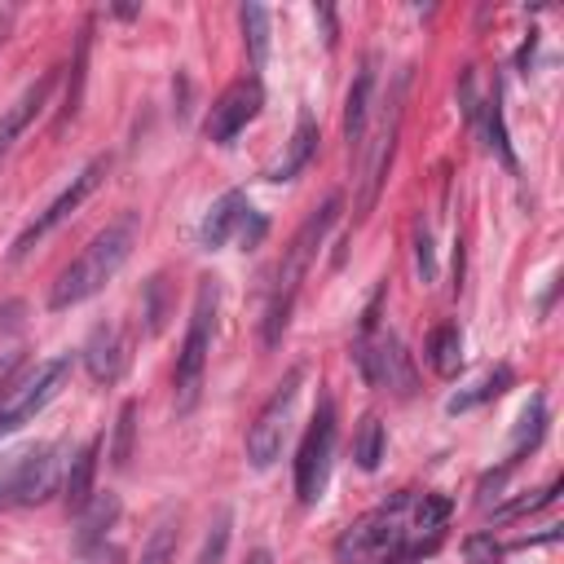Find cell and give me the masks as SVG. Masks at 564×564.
<instances>
[{"mask_svg": "<svg viewBox=\"0 0 564 564\" xmlns=\"http://www.w3.org/2000/svg\"><path fill=\"white\" fill-rule=\"evenodd\" d=\"M115 521H120V499L106 490V494H93V503L79 512V529H75V551L79 555H89L93 547H102L106 538H111V529H115Z\"/></svg>", "mask_w": 564, "mask_h": 564, "instance_id": "d6986e66", "label": "cell"}, {"mask_svg": "<svg viewBox=\"0 0 564 564\" xmlns=\"http://www.w3.org/2000/svg\"><path fill=\"white\" fill-rule=\"evenodd\" d=\"M243 36H248V53H252V71H265L270 62V10L265 5H243Z\"/></svg>", "mask_w": 564, "mask_h": 564, "instance_id": "603a6c76", "label": "cell"}, {"mask_svg": "<svg viewBox=\"0 0 564 564\" xmlns=\"http://www.w3.org/2000/svg\"><path fill=\"white\" fill-rule=\"evenodd\" d=\"M248 564H274V555H270V551H252Z\"/></svg>", "mask_w": 564, "mask_h": 564, "instance_id": "ab89813d", "label": "cell"}, {"mask_svg": "<svg viewBox=\"0 0 564 564\" xmlns=\"http://www.w3.org/2000/svg\"><path fill=\"white\" fill-rule=\"evenodd\" d=\"M313 14H317L322 27H327V45H336V36H340V27H336V10H331V5H317Z\"/></svg>", "mask_w": 564, "mask_h": 564, "instance_id": "8d00e7d4", "label": "cell"}, {"mask_svg": "<svg viewBox=\"0 0 564 564\" xmlns=\"http://www.w3.org/2000/svg\"><path fill=\"white\" fill-rule=\"evenodd\" d=\"M85 62H89V36H79L75 66H71V85H66V106H62V124L79 111V89H85Z\"/></svg>", "mask_w": 564, "mask_h": 564, "instance_id": "1f68e13d", "label": "cell"}, {"mask_svg": "<svg viewBox=\"0 0 564 564\" xmlns=\"http://www.w3.org/2000/svg\"><path fill=\"white\" fill-rule=\"evenodd\" d=\"M79 358H85V371H89L93 384H115L124 375V366H128V344H124L120 327L102 322V327H93V336H89V344H85Z\"/></svg>", "mask_w": 564, "mask_h": 564, "instance_id": "5bb4252c", "label": "cell"}, {"mask_svg": "<svg viewBox=\"0 0 564 564\" xmlns=\"http://www.w3.org/2000/svg\"><path fill=\"white\" fill-rule=\"evenodd\" d=\"M340 208H344V199L331 195L322 208L309 212V221L296 229V238L287 243L283 265H278L274 287H270V309H265V349H278V344H283V336H287V327H291V309H296L300 283H304V274H309V265H313V256H317V248H322V238H327L331 225L340 221Z\"/></svg>", "mask_w": 564, "mask_h": 564, "instance_id": "7a4b0ae2", "label": "cell"}, {"mask_svg": "<svg viewBox=\"0 0 564 564\" xmlns=\"http://www.w3.org/2000/svg\"><path fill=\"white\" fill-rule=\"evenodd\" d=\"M313 150H317V124H313L309 111H300V115H296V133H291L283 159H278V164H274L265 177H270V181H291V177H300V173L309 168Z\"/></svg>", "mask_w": 564, "mask_h": 564, "instance_id": "ffe728a7", "label": "cell"}, {"mask_svg": "<svg viewBox=\"0 0 564 564\" xmlns=\"http://www.w3.org/2000/svg\"><path fill=\"white\" fill-rule=\"evenodd\" d=\"M85 560H89V564H124V551H120L115 542H102V547H93Z\"/></svg>", "mask_w": 564, "mask_h": 564, "instance_id": "d590c367", "label": "cell"}, {"mask_svg": "<svg viewBox=\"0 0 564 564\" xmlns=\"http://www.w3.org/2000/svg\"><path fill=\"white\" fill-rule=\"evenodd\" d=\"M98 454H102V437H93L89 446H79L66 463V476H62V499L66 507L79 516L89 503H93V480H98Z\"/></svg>", "mask_w": 564, "mask_h": 564, "instance_id": "e0dca14e", "label": "cell"}, {"mask_svg": "<svg viewBox=\"0 0 564 564\" xmlns=\"http://www.w3.org/2000/svg\"><path fill=\"white\" fill-rule=\"evenodd\" d=\"M164 274H154L146 283V336H159L164 331V317H168V304H164Z\"/></svg>", "mask_w": 564, "mask_h": 564, "instance_id": "4dcf8cb0", "label": "cell"}, {"mask_svg": "<svg viewBox=\"0 0 564 564\" xmlns=\"http://www.w3.org/2000/svg\"><path fill=\"white\" fill-rule=\"evenodd\" d=\"M371 102H375V58L362 62L358 79H353V89L344 98V141L349 150L362 159L366 150V124H371Z\"/></svg>", "mask_w": 564, "mask_h": 564, "instance_id": "2e32d148", "label": "cell"}, {"mask_svg": "<svg viewBox=\"0 0 564 564\" xmlns=\"http://www.w3.org/2000/svg\"><path fill=\"white\" fill-rule=\"evenodd\" d=\"M133 441H137V401H124L120 419H115V441H111V463H115V467H128Z\"/></svg>", "mask_w": 564, "mask_h": 564, "instance_id": "4316f807", "label": "cell"}, {"mask_svg": "<svg viewBox=\"0 0 564 564\" xmlns=\"http://www.w3.org/2000/svg\"><path fill=\"white\" fill-rule=\"evenodd\" d=\"M463 555H467V564H499L503 560V542L490 529H476V534L463 538Z\"/></svg>", "mask_w": 564, "mask_h": 564, "instance_id": "f546056e", "label": "cell"}, {"mask_svg": "<svg viewBox=\"0 0 564 564\" xmlns=\"http://www.w3.org/2000/svg\"><path fill=\"white\" fill-rule=\"evenodd\" d=\"M243 216H248V195H243V190H225V195L212 203V212L203 216L199 243H203L208 252L225 248V243H229V234H234L238 225H243Z\"/></svg>", "mask_w": 564, "mask_h": 564, "instance_id": "ac0fdd59", "label": "cell"}, {"mask_svg": "<svg viewBox=\"0 0 564 564\" xmlns=\"http://www.w3.org/2000/svg\"><path fill=\"white\" fill-rule=\"evenodd\" d=\"M66 375H71V358H66V353L36 362V366L5 392V401H0V437H10V433H18L27 419H36V415L49 406V401L62 392Z\"/></svg>", "mask_w": 564, "mask_h": 564, "instance_id": "52a82bcc", "label": "cell"}, {"mask_svg": "<svg viewBox=\"0 0 564 564\" xmlns=\"http://www.w3.org/2000/svg\"><path fill=\"white\" fill-rule=\"evenodd\" d=\"M415 265H419V283L428 287L437 278V265H433V234H428L424 221L415 225Z\"/></svg>", "mask_w": 564, "mask_h": 564, "instance_id": "836d02e7", "label": "cell"}, {"mask_svg": "<svg viewBox=\"0 0 564 564\" xmlns=\"http://www.w3.org/2000/svg\"><path fill=\"white\" fill-rule=\"evenodd\" d=\"M216 300H221L216 278H199L195 309H190V327H186V344H181L177 371H173V401H177V415H190V411L199 406L203 371H208V353H212V327H216Z\"/></svg>", "mask_w": 564, "mask_h": 564, "instance_id": "277c9868", "label": "cell"}, {"mask_svg": "<svg viewBox=\"0 0 564 564\" xmlns=\"http://www.w3.org/2000/svg\"><path fill=\"white\" fill-rule=\"evenodd\" d=\"M177 534H181V529H177V516L168 512L164 521L150 529V538H146L137 564H173V555H177Z\"/></svg>", "mask_w": 564, "mask_h": 564, "instance_id": "d4e9b609", "label": "cell"}, {"mask_svg": "<svg viewBox=\"0 0 564 564\" xmlns=\"http://www.w3.org/2000/svg\"><path fill=\"white\" fill-rule=\"evenodd\" d=\"M411 503H415V494L401 490L384 507H375L362 521H353L340 534V542H336V560L340 564H406Z\"/></svg>", "mask_w": 564, "mask_h": 564, "instance_id": "3957f363", "label": "cell"}, {"mask_svg": "<svg viewBox=\"0 0 564 564\" xmlns=\"http://www.w3.org/2000/svg\"><path fill=\"white\" fill-rule=\"evenodd\" d=\"M10 27H14V10H0V45H5Z\"/></svg>", "mask_w": 564, "mask_h": 564, "instance_id": "f35d334b", "label": "cell"}, {"mask_svg": "<svg viewBox=\"0 0 564 564\" xmlns=\"http://www.w3.org/2000/svg\"><path fill=\"white\" fill-rule=\"evenodd\" d=\"M555 494H560V476L551 480L547 490H538V494H529V499H516V503H507V507H499L494 516L499 521H512V516H525V512H538V507H547V503H555Z\"/></svg>", "mask_w": 564, "mask_h": 564, "instance_id": "d6a6232c", "label": "cell"}, {"mask_svg": "<svg viewBox=\"0 0 564 564\" xmlns=\"http://www.w3.org/2000/svg\"><path fill=\"white\" fill-rule=\"evenodd\" d=\"M265 106V89H261V79L248 75V79H234V85L212 102L208 120H203V137L212 146H229L238 133H243Z\"/></svg>", "mask_w": 564, "mask_h": 564, "instance_id": "7c38bea8", "label": "cell"}, {"mask_svg": "<svg viewBox=\"0 0 564 564\" xmlns=\"http://www.w3.org/2000/svg\"><path fill=\"white\" fill-rule=\"evenodd\" d=\"M66 476L62 446H27L0 459V507H40Z\"/></svg>", "mask_w": 564, "mask_h": 564, "instance_id": "5b68a950", "label": "cell"}, {"mask_svg": "<svg viewBox=\"0 0 564 564\" xmlns=\"http://www.w3.org/2000/svg\"><path fill=\"white\" fill-rule=\"evenodd\" d=\"M446 525H450V499L415 494V503H411V534H406V560H419V555L437 551V542L446 538Z\"/></svg>", "mask_w": 564, "mask_h": 564, "instance_id": "4fadbf2b", "label": "cell"}, {"mask_svg": "<svg viewBox=\"0 0 564 564\" xmlns=\"http://www.w3.org/2000/svg\"><path fill=\"white\" fill-rule=\"evenodd\" d=\"M23 313V304L18 300H5V304H0V327H5V317H18Z\"/></svg>", "mask_w": 564, "mask_h": 564, "instance_id": "74e56055", "label": "cell"}, {"mask_svg": "<svg viewBox=\"0 0 564 564\" xmlns=\"http://www.w3.org/2000/svg\"><path fill=\"white\" fill-rule=\"evenodd\" d=\"M300 379H304V371L291 366L287 379L274 388V397L265 401L261 415H256L252 428H248V463H252L256 472L274 467L278 454H283V441H287V433H291V415H296V397H300Z\"/></svg>", "mask_w": 564, "mask_h": 564, "instance_id": "ba28073f", "label": "cell"}, {"mask_svg": "<svg viewBox=\"0 0 564 564\" xmlns=\"http://www.w3.org/2000/svg\"><path fill=\"white\" fill-rule=\"evenodd\" d=\"M353 362L362 371V379L371 388H392L401 397H411L415 392V366H411V353L401 349V340L392 331H366L358 336L353 344Z\"/></svg>", "mask_w": 564, "mask_h": 564, "instance_id": "30bf717a", "label": "cell"}, {"mask_svg": "<svg viewBox=\"0 0 564 564\" xmlns=\"http://www.w3.org/2000/svg\"><path fill=\"white\" fill-rule=\"evenodd\" d=\"M512 388V371L507 366H494V371H486L480 375L467 392H459V397H450V415H463V411H472V406H480V401H490V397H499V392H507Z\"/></svg>", "mask_w": 564, "mask_h": 564, "instance_id": "7402d4cb", "label": "cell"}, {"mask_svg": "<svg viewBox=\"0 0 564 564\" xmlns=\"http://www.w3.org/2000/svg\"><path fill=\"white\" fill-rule=\"evenodd\" d=\"M229 534H234V512L221 507V512L212 516L208 534H203V547H199L195 564H225V555H229Z\"/></svg>", "mask_w": 564, "mask_h": 564, "instance_id": "cb8c5ba5", "label": "cell"}, {"mask_svg": "<svg viewBox=\"0 0 564 564\" xmlns=\"http://www.w3.org/2000/svg\"><path fill=\"white\" fill-rule=\"evenodd\" d=\"M238 238H243V248H256V243H261V238H265V216H256V212L248 208L243 225H238Z\"/></svg>", "mask_w": 564, "mask_h": 564, "instance_id": "e575fe53", "label": "cell"}, {"mask_svg": "<svg viewBox=\"0 0 564 564\" xmlns=\"http://www.w3.org/2000/svg\"><path fill=\"white\" fill-rule=\"evenodd\" d=\"M486 128H490V150L503 159V164L516 173V154H512V141H507V128H503V98H499V85H494V98L486 102Z\"/></svg>", "mask_w": 564, "mask_h": 564, "instance_id": "83f0119b", "label": "cell"}, {"mask_svg": "<svg viewBox=\"0 0 564 564\" xmlns=\"http://www.w3.org/2000/svg\"><path fill=\"white\" fill-rule=\"evenodd\" d=\"M353 459L362 472H375L379 459H384V424L379 419H366L362 433H358V446H353Z\"/></svg>", "mask_w": 564, "mask_h": 564, "instance_id": "f1b7e54d", "label": "cell"}, {"mask_svg": "<svg viewBox=\"0 0 564 564\" xmlns=\"http://www.w3.org/2000/svg\"><path fill=\"white\" fill-rule=\"evenodd\" d=\"M331 454H336V401L322 397L313 411V424L300 441V454H296V499L304 507H313L322 499V490H327Z\"/></svg>", "mask_w": 564, "mask_h": 564, "instance_id": "8992f818", "label": "cell"}, {"mask_svg": "<svg viewBox=\"0 0 564 564\" xmlns=\"http://www.w3.org/2000/svg\"><path fill=\"white\" fill-rule=\"evenodd\" d=\"M106 177H111V154H98L93 164H89V168H79V173L71 177V186H66V190H62V195H58V199L45 208V212H36V221H32V225H27V229L14 238L10 261H23V256H27V252L40 243V238H49V234H53L62 221H71L79 208H85V199H89V195H98V186H102Z\"/></svg>", "mask_w": 564, "mask_h": 564, "instance_id": "9c48e42d", "label": "cell"}, {"mask_svg": "<svg viewBox=\"0 0 564 564\" xmlns=\"http://www.w3.org/2000/svg\"><path fill=\"white\" fill-rule=\"evenodd\" d=\"M53 85H58V71H49V75H40L32 89H23V98L0 115V154H10L14 150V141L32 128V120L45 111V102H49V93H53Z\"/></svg>", "mask_w": 564, "mask_h": 564, "instance_id": "9a60e30c", "label": "cell"}, {"mask_svg": "<svg viewBox=\"0 0 564 564\" xmlns=\"http://www.w3.org/2000/svg\"><path fill=\"white\" fill-rule=\"evenodd\" d=\"M428 366L441 379H454L463 371V331H459V322H441V327L428 336Z\"/></svg>", "mask_w": 564, "mask_h": 564, "instance_id": "44dd1931", "label": "cell"}, {"mask_svg": "<svg viewBox=\"0 0 564 564\" xmlns=\"http://www.w3.org/2000/svg\"><path fill=\"white\" fill-rule=\"evenodd\" d=\"M542 433H547V401H542V397H534L529 406H525V415H521V428H516V446H512V459H507V463H516V459L525 454V446L534 450V446L542 441Z\"/></svg>", "mask_w": 564, "mask_h": 564, "instance_id": "484cf974", "label": "cell"}, {"mask_svg": "<svg viewBox=\"0 0 564 564\" xmlns=\"http://www.w3.org/2000/svg\"><path fill=\"white\" fill-rule=\"evenodd\" d=\"M406 89H411V71H401L392 79V93H388V111H384V124H379V137H375V159L366 164V181H362V195H358V221H366L375 212V199L388 181V168H392V154H397V133H401V115H406Z\"/></svg>", "mask_w": 564, "mask_h": 564, "instance_id": "8fae6325", "label": "cell"}, {"mask_svg": "<svg viewBox=\"0 0 564 564\" xmlns=\"http://www.w3.org/2000/svg\"><path fill=\"white\" fill-rule=\"evenodd\" d=\"M137 234H141V216L137 212H124V216H115L93 243L79 252L62 274H58V283H53V291H49V309H75V304H85L89 296H98L124 265H128V256H133V248H137Z\"/></svg>", "mask_w": 564, "mask_h": 564, "instance_id": "6da1fadb", "label": "cell"}]
</instances>
